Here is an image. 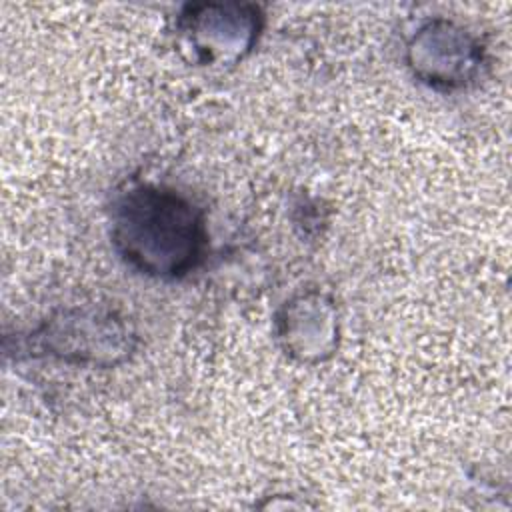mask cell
I'll return each instance as SVG.
<instances>
[{
  "mask_svg": "<svg viewBox=\"0 0 512 512\" xmlns=\"http://www.w3.org/2000/svg\"><path fill=\"white\" fill-rule=\"evenodd\" d=\"M110 240L134 272L180 280L196 270L208 252L206 214L170 186L132 182L112 202Z\"/></svg>",
  "mask_w": 512,
  "mask_h": 512,
  "instance_id": "cell-1",
  "label": "cell"
},
{
  "mask_svg": "<svg viewBox=\"0 0 512 512\" xmlns=\"http://www.w3.org/2000/svg\"><path fill=\"white\" fill-rule=\"evenodd\" d=\"M136 344L138 336L124 316L94 306L62 308L24 338V348L32 358L94 368L126 362Z\"/></svg>",
  "mask_w": 512,
  "mask_h": 512,
  "instance_id": "cell-2",
  "label": "cell"
},
{
  "mask_svg": "<svg viewBox=\"0 0 512 512\" xmlns=\"http://www.w3.org/2000/svg\"><path fill=\"white\" fill-rule=\"evenodd\" d=\"M404 62L410 74L438 92L474 86L486 68V48L464 24L436 16L422 22L406 42Z\"/></svg>",
  "mask_w": 512,
  "mask_h": 512,
  "instance_id": "cell-3",
  "label": "cell"
},
{
  "mask_svg": "<svg viewBox=\"0 0 512 512\" xmlns=\"http://www.w3.org/2000/svg\"><path fill=\"white\" fill-rule=\"evenodd\" d=\"M264 14L246 2H194L176 18L178 42L200 66L240 62L256 46Z\"/></svg>",
  "mask_w": 512,
  "mask_h": 512,
  "instance_id": "cell-4",
  "label": "cell"
},
{
  "mask_svg": "<svg viewBox=\"0 0 512 512\" xmlns=\"http://www.w3.org/2000/svg\"><path fill=\"white\" fill-rule=\"evenodd\" d=\"M280 348L302 364H318L338 348V310L330 294L312 288L286 300L274 318Z\"/></svg>",
  "mask_w": 512,
  "mask_h": 512,
  "instance_id": "cell-5",
  "label": "cell"
}]
</instances>
